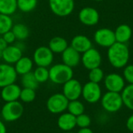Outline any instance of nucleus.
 <instances>
[{"label":"nucleus","mask_w":133,"mask_h":133,"mask_svg":"<svg viewBox=\"0 0 133 133\" xmlns=\"http://www.w3.org/2000/svg\"><path fill=\"white\" fill-rule=\"evenodd\" d=\"M69 101L62 93L54 94L50 96L46 102V107L49 112L55 115H60L67 110Z\"/></svg>","instance_id":"obj_5"},{"label":"nucleus","mask_w":133,"mask_h":133,"mask_svg":"<svg viewBox=\"0 0 133 133\" xmlns=\"http://www.w3.org/2000/svg\"><path fill=\"white\" fill-rule=\"evenodd\" d=\"M48 47L54 54H62L69 47V44L65 38L57 36L50 40Z\"/></svg>","instance_id":"obj_22"},{"label":"nucleus","mask_w":133,"mask_h":133,"mask_svg":"<svg viewBox=\"0 0 133 133\" xmlns=\"http://www.w3.org/2000/svg\"><path fill=\"white\" fill-rule=\"evenodd\" d=\"M23 51L16 44H9L2 52V59L4 62L14 65L22 56Z\"/></svg>","instance_id":"obj_15"},{"label":"nucleus","mask_w":133,"mask_h":133,"mask_svg":"<svg viewBox=\"0 0 133 133\" xmlns=\"http://www.w3.org/2000/svg\"><path fill=\"white\" fill-rule=\"evenodd\" d=\"M94 1H96V2H102L104 0H94Z\"/></svg>","instance_id":"obj_41"},{"label":"nucleus","mask_w":133,"mask_h":133,"mask_svg":"<svg viewBox=\"0 0 133 133\" xmlns=\"http://www.w3.org/2000/svg\"><path fill=\"white\" fill-rule=\"evenodd\" d=\"M38 4V0H17V9L25 13L34 11Z\"/></svg>","instance_id":"obj_27"},{"label":"nucleus","mask_w":133,"mask_h":133,"mask_svg":"<svg viewBox=\"0 0 133 133\" xmlns=\"http://www.w3.org/2000/svg\"><path fill=\"white\" fill-rule=\"evenodd\" d=\"M65 133H75V132H72L71 131V132H65Z\"/></svg>","instance_id":"obj_42"},{"label":"nucleus","mask_w":133,"mask_h":133,"mask_svg":"<svg viewBox=\"0 0 133 133\" xmlns=\"http://www.w3.org/2000/svg\"><path fill=\"white\" fill-rule=\"evenodd\" d=\"M73 78L72 68L64 63H58L49 68V80L57 85H63Z\"/></svg>","instance_id":"obj_2"},{"label":"nucleus","mask_w":133,"mask_h":133,"mask_svg":"<svg viewBox=\"0 0 133 133\" xmlns=\"http://www.w3.org/2000/svg\"><path fill=\"white\" fill-rule=\"evenodd\" d=\"M17 9V0H0V13L12 16Z\"/></svg>","instance_id":"obj_25"},{"label":"nucleus","mask_w":133,"mask_h":133,"mask_svg":"<svg viewBox=\"0 0 133 133\" xmlns=\"http://www.w3.org/2000/svg\"><path fill=\"white\" fill-rule=\"evenodd\" d=\"M9 44L6 43V41L4 40V38L1 36L0 37V50L2 51L7 46H8Z\"/></svg>","instance_id":"obj_37"},{"label":"nucleus","mask_w":133,"mask_h":133,"mask_svg":"<svg viewBox=\"0 0 133 133\" xmlns=\"http://www.w3.org/2000/svg\"><path fill=\"white\" fill-rule=\"evenodd\" d=\"M7 129H6V126L5 125V123L0 120V133H6Z\"/></svg>","instance_id":"obj_39"},{"label":"nucleus","mask_w":133,"mask_h":133,"mask_svg":"<svg viewBox=\"0 0 133 133\" xmlns=\"http://www.w3.org/2000/svg\"><path fill=\"white\" fill-rule=\"evenodd\" d=\"M82 90L83 86L81 83L72 78L63 84L62 94L69 101L79 100V98L82 96Z\"/></svg>","instance_id":"obj_12"},{"label":"nucleus","mask_w":133,"mask_h":133,"mask_svg":"<svg viewBox=\"0 0 133 133\" xmlns=\"http://www.w3.org/2000/svg\"><path fill=\"white\" fill-rule=\"evenodd\" d=\"M101 102L103 109L108 113H116L123 107V102L120 93L108 91L102 95Z\"/></svg>","instance_id":"obj_4"},{"label":"nucleus","mask_w":133,"mask_h":133,"mask_svg":"<svg viewBox=\"0 0 133 133\" xmlns=\"http://www.w3.org/2000/svg\"><path fill=\"white\" fill-rule=\"evenodd\" d=\"M11 30L14 34L16 41H23L26 40L30 36V30L28 26L23 23H17L13 24Z\"/></svg>","instance_id":"obj_23"},{"label":"nucleus","mask_w":133,"mask_h":133,"mask_svg":"<svg viewBox=\"0 0 133 133\" xmlns=\"http://www.w3.org/2000/svg\"><path fill=\"white\" fill-rule=\"evenodd\" d=\"M32 59L37 66L48 68L53 63L54 53L48 46H40L34 50Z\"/></svg>","instance_id":"obj_7"},{"label":"nucleus","mask_w":133,"mask_h":133,"mask_svg":"<svg viewBox=\"0 0 133 133\" xmlns=\"http://www.w3.org/2000/svg\"><path fill=\"white\" fill-rule=\"evenodd\" d=\"M67 111H68V112H69L72 115L77 117V116H79V115L84 113L85 106L79 100L70 101L69 102V104H68Z\"/></svg>","instance_id":"obj_28"},{"label":"nucleus","mask_w":133,"mask_h":133,"mask_svg":"<svg viewBox=\"0 0 133 133\" xmlns=\"http://www.w3.org/2000/svg\"><path fill=\"white\" fill-rule=\"evenodd\" d=\"M62 61L65 65L74 68L81 62V54L71 46H69L62 53Z\"/></svg>","instance_id":"obj_16"},{"label":"nucleus","mask_w":133,"mask_h":133,"mask_svg":"<svg viewBox=\"0 0 133 133\" xmlns=\"http://www.w3.org/2000/svg\"><path fill=\"white\" fill-rule=\"evenodd\" d=\"M121 96L123 105L133 111V84L125 86L123 90L121 92Z\"/></svg>","instance_id":"obj_24"},{"label":"nucleus","mask_w":133,"mask_h":133,"mask_svg":"<svg viewBox=\"0 0 133 133\" xmlns=\"http://www.w3.org/2000/svg\"><path fill=\"white\" fill-rule=\"evenodd\" d=\"M36 98V90L29 89V88H23L21 89L19 100L23 103H31Z\"/></svg>","instance_id":"obj_32"},{"label":"nucleus","mask_w":133,"mask_h":133,"mask_svg":"<svg viewBox=\"0 0 133 133\" xmlns=\"http://www.w3.org/2000/svg\"><path fill=\"white\" fill-rule=\"evenodd\" d=\"M115 36L116 39V42L127 43L132 36V28L127 24H121L115 29Z\"/></svg>","instance_id":"obj_21"},{"label":"nucleus","mask_w":133,"mask_h":133,"mask_svg":"<svg viewBox=\"0 0 133 133\" xmlns=\"http://www.w3.org/2000/svg\"><path fill=\"white\" fill-rule=\"evenodd\" d=\"M21 84L23 88H29L36 90L40 83L37 81L32 71L29 73L21 76Z\"/></svg>","instance_id":"obj_26"},{"label":"nucleus","mask_w":133,"mask_h":133,"mask_svg":"<svg viewBox=\"0 0 133 133\" xmlns=\"http://www.w3.org/2000/svg\"><path fill=\"white\" fill-rule=\"evenodd\" d=\"M78 17L81 23L87 26H95L100 20V14L98 11L95 8L90 6L83 7L79 12Z\"/></svg>","instance_id":"obj_14"},{"label":"nucleus","mask_w":133,"mask_h":133,"mask_svg":"<svg viewBox=\"0 0 133 133\" xmlns=\"http://www.w3.org/2000/svg\"><path fill=\"white\" fill-rule=\"evenodd\" d=\"M18 74L13 65L0 63V88L16 83Z\"/></svg>","instance_id":"obj_13"},{"label":"nucleus","mask_w":133,"mask_h":133,"mask_svg":"<svg viewBox=\"0 0 133 133\" xmlns=\"http://www.w3.org/2000/svg\"><path fill=\"white\" fill-rule=\"evenodd\" d=\"M21 88L16 83L2 88L1 97L5 102H12L19 100Z\"/></svg>","instance_id":"obj_17"},{"label":"nucleus","mask_w":133,"mask_h":133,"mask_svg":"<svg viewBox=\"0 0 133 133\" xmlns=\"http://www.w3.org/2000/svg\"><path fill=\"white\" fill-rule=\"evenodd\" d=\"M126 128L129 132H133V114L128 118L126 121Z\"/></svg>","instance_id":"obj_36"},{"label":"nucleus","mask_w":133,"mask_h":133,"mask_svg":"<svg viewBox=\"0 0 133 133\" xmlns=\"http://www.w3.org/2000/svg\"><path fill=\"white\" fill-rule=\"evenodd\" d=\"M70 46L80 54H83L92 48V42L87 36L79 34L72 37Z\"/></svg>","instance_id":"obj_19"},{"label":"nucleus","mask_w":133,"mask_h":133,"mask_svg":"<svg viewBox=\"0 0 133 133\" xmlns=\"http://www.w3.org/2000/svg\"><path fill=\"white\" fill-rule=\"evenodd\" d=\"M2 51L0 50V59H2Z\"/></svg>","instance_id":"obj_40"},{"label":"nucleus","mask_w":133,"mask_h":133,"mask_svg":"<svg viewBox=\"0 0 133 133\" xmlns=\"http://www.w3.org/2000/svg\"><path fill=\"white\" fill-rule=\"evenodd\" d=\"M23 111V106L19 101L5 102L1 109V115L5 122H12L19 119L22 117Z\"/></svg>","instance_id":"obj_3"},{"label":"nucleus","mask_w":133,"mask_h":133,"mask_svg":"<svg viewBox=\"0 0 133 133\" xmlns=\"http://www.w3.org/2000/svg\"><path fill=\"white\" fill-rule=\"evenodd\" d=\"M89 74H88V78L89 81L96 83H100L102 80L104 79V73L102 69L100 67L93 69L89 70Z\"/></svg>","instance_id":"obj_31"},{"label":"nucleus","mask_w":133,"mask_h":133,"mask_svg":"<svg viewBox=\"0 0 133 133\" xmlns=\"http://www.w3.org/2000/svg\"><path fill=\"white\" fill-rule=\"evenodd\" d=\"M48 5L51 11L59 17L71 15L75 9L74 0H48Z\"/></svg>","instance_id":"obj_6"},{"label":"nucleus","mask_w":133,"mask_h":133,"mask_svg":"<svg viewBox=\"0 0 133 133\" xmlns=\"http://www.w3.org/2000/svg\"><path fill=\"white\" fill-rule=\"evenodd\" d=\"M13 20L11 16L0 13V35H3L6 32L12 30L13 26Z\"/></svg>","instance_id":"obj_29"},{"label":"nucleus","mask_w":133,"mask_h":133,"mask_svg":"<svg viewBox=\"0 0 133 133\" xmlns=\"http://www.w3.org/2000/svg\"><path fill=\"white\" fill-rule=\"evenodd\" d=\"M57 125L62 131L71 132L76 126V117L69 112H63L58 118Z\"/></svg>","instance_id":"obj_18"},{"label":"nucleus","mask_w":133,"mask_h":133,"mask_svg":"<svg viewBox=\"0 0 133 133\" xmlns=\"http://www.w3.org/2000/svg\"><path fill=\"white\" fill-rule=\"evenodd\" d=\"M130 58L129 49L126 44L115 42L108 50L109 63L115 69H122L128 65Z\"/></svg>","instance_id":"obj_1"},{"label":"nucleus","mask_w":133,"mask_h":133,"mask_svg":"<svg viewBox=\"0 0 133 133\" xmlns=\"http://www.w3.org/2000/svg\"><path fill=\"white\" fill-rule=\"evenodd\" d=\"M33 73L39 83H44L49 80V69L47 67L37 66Z\"/></svg>","instance_id":"obj_30"},{"label":"nucleus","mask_w":133,"mask_h":133,"mask_svg":"<svg viewBox=\"0 0 133 133\" xmlns=\"http://www.w3.org/2000/svg\"><path fill=\"white\" fill-rule=\"evenodd\" d=\"M123 77L129 84H133V65H127L124 67Z\"/></svg>","instance_id":"obj_34"},{"label":"nucleus","mask_w":133,"mask_h":133,"mask_svg":"<svg viewBox=\"0 0 133 133\" xmlns=\"http://www.w3.org/2000/svg\"><path fill=\"white\" fill-rule=\"evenodd\" d=\"M34 61L32 58L27 56H22L15 64L14 68L16 72V73L19 76L25 75L26 73H29L32 72L34 68Z\"/></svg>","instance_id":"obj_20"},{"label":"nucleus","mask_w":133,"mask_h":133,"mask_svg":"<svg viewBox=\"0 0 133 133\" xmlns=\"http://www.w3.org/2000/svg\"><path fill=\"white\" fill-rule=\"evenodd\" d=\"M91 124V118L88 115L82 114L76 117V126L81 128H87Z\"/></svg>","instance_id":"obj_33"},{"label":"nucleus","mask_w":133,"mask_h":133,"mask_svg":"<svg viewBox=\"0 0 133 133\" xmlns=\"http://www.w3.org/2000/svg\"><path fill=\"white\" fill-rule=\"evenodd\" d=\"M2 37L4 38V40L6 41V43L8 44H12L16 41V37H15V35H14V34L12 33V30H9V31L6 32L5 34L2 35Z\"/></svg>","instance_id":"obj_35"},{"label":"nucleus","mask_w":133,"mask_h":133,"mask_svg":"<svg viewBox=\"0 0 133 133\" xmlns=\"http://www.w3.org/2000/svg\"><path fill=\"white\" fill-rule=\"evenodd\" d=\"M104 83L108 91L120 94L125 87V80L124 77L115 72L110 73L104 76Z\"/></svg>","instance_id":"obj_10"},{"label":"nucleus","mask_w":133,"mask_h":133,"mask_svg":"<svg viewBox=\"0 0 133 133\" xmlns=\"http://www.w3.org/2000/svg\"><path fill=\"white\" fill-rule=\"evenodd\" d=\"M82 97L89 104H96L101 101L102 97V90L99 83L87 82L83 86Z\"/></svg>","instance_id":"obj_8"},{"label":"nucleus","mask_w":133,"mask_h":133,"mask_svg":"<svg viewBox=\"0 0 133 133\" xmlns=\"http://www.w3.org/2000/svg\"><path fill=\"white\" fill-rule=\"evenodd\" d=\"M96 44L103 48H109L116 42L114 30L109 28L98 29L94 35Z\"/></svg>","instance_id":"obj_11"},{"label":"nucleus","mask_w":133,"mask_h":133,"mask_svg":"<svg viewBox=\"0 0 133 133\" xmlns=\"http://www.w3.org/2000/svg\"><path fill=\"white\" fill-rule=\"evenodd\" d=\"M81 62L88 70L100 67L102 62V57L98 50L93 47L83 53L81 55Z\"/></svg>","instance_id":"obj_9"},{"label":"nucleus","mask_w":133,"mask_h":133,"mask_svg":"<svg viewBox=\"0 0 133 133\" xmlns=\"http://www.w3.org/2000/svg\"><path fill=\"white\" fill-rule=\"evenodd\" d=\"M77 133H94V132L92 131V129H90L89 127H87V128H81V129H79V130L78 131Z\"/></svg>","instance_id":"obj_38"}]
</instances>
